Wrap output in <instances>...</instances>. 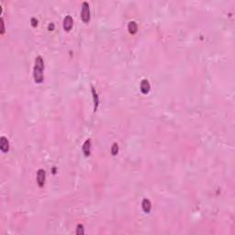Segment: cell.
I'll return each mask as SVG.
<instances>
[{
    "label": "cell",
    "mask_w": 235,
    "mask_h": 235,
    "mask_svg": "<svg viewBox=\"0 0 235 235\" xmlns=\"http://www.w3.org/2000/svg\"><path fill=\"white\" fill-rule=\"evenodd\" d=\"M43 69H44V62L41 55L37 56L35 59V66L33 70V76L36 83H42L43 81Z\"/></svg>",
    "instance_id": "cell-1"
},
{
    "label": "cell",
    "mask_w": 235,
    "mask_h": 235,
    "mask_svg": "<svg viewBox=\"0 0 235 235\" xmlns=\"http://www.w3.org/2000/svg\"><path fill=\"white\" fill-rule=\"evenodd\" d=\"M81 18L83 22L87 23L90 18V9H89V4L87 2H83L82 5V10H81Z\"/></svg>",
    "instance_id": "cell-2"
},
{
    "label": "cell",
    "mask_w": 235,
    "mask_h": 235,
    "mask_svg": "<svg viewBox=\"0 0 235 235\" xmlns=\"http://www.w3.org/2000/svg\"><path fill=\"white\" fill-rule=\"evenodd\" d=\"M73 25V20L71 16H66L63 20V29L66 31H70Z\"/></svg>",
    "instance_id": "cell-3"
},
{
    "label": "cell",
    "mask_w": 235,
    "mask_h": 235,
    "mask_svg": "<svg viewBox=\"0 0 235 235\" xmlns=\"http://www.w3.org/2000/svg\"><path fill=\"white\" fill-rule=\"evenodd\" d=\"M45 178H46V174L43 169H40L37 173V183H38L39 186L42 187L45 182Z\"/></svg>",
    "instance_id": "cell-4"
},
{
    "label": "cell",
    "mask_w": 235,
    "mask_h": 235,
    "mask_svg": "<svg viewBox=\"0 0 235 235\" xmlns=\"http://www.w3.org/2000/svg\"><path fill=\"white\" fill-rule=\"evenodd\" d=\"M0 149L3 153H7L9 150V143L5 136H1L0 138Z\"/></svg>",
    "instance_id": "cell-5"
},
{
    "label": "cell",
    "mask_w": 235,
    "mask_h": 235,
    "mask_svg": "<svg viewBox=\"0 0 235 235\" xmlns=\"http://www.w3.org/2000/svg\"><path fill=\"white\" fill-rule=\"evenodd\" d=\"M151 90V84H150L149 81L146 79H143L140 83V91H142L143 94L144 95H147V94Z\"/></svg>",
    "instance_id": "cell-6"
},
{
    "label": "cell",
    "mask_w": 235,
    "mask_h": 235,
    "mask_svg": "<svg viewBox=\"0 0 235 235\" xmlns=\"http://www.w3.org/2000/svg\"><path fill=\"white\" fill-rule=\"evenodd\" d=\"M142 207H143V210L144 212L149 213L150 211H151V209H152V203L149 199H144L143 200V202H142Z\"/></svg>",
    "instance_id": "cell-7"
},
{
    "label": "cell",
    "mask_w": 235,
    "mask_h": 235,
    "mask_svg": "<svg viewBox=\"0 0 235 235\" xmlns=\"http://www.w3.org/2000/svg\"><path fill=\"white\" fill-rule=\"evenodd\" d=\"M90 149H91V140L88 139L84 142V143L83 145V152L86 156L90 155Z\"/></svg>",
    "instance_id": "cell-8"
},
{
    "label": "cell",
    "mask_w": 235,
    "mask_h": 235,
    "mask_svg": "<svg viewBox=\"0 0 235 235\" xmlns=\"http://www.w3.org/2000/svg\"><path fill=\"white\" fill-rule=\"evenodd\" d=\"M128 31L130 34H135L138 31V25L135 21H130L128 24Z\"/></svg>",
    "instance_id": "cell-9"
},
{
    "label": "cell",
    "mask_w": 235,
    "mask_h": 235,
    "mask_svg": "<svg viewBox=\"0 0 235 235\" xmlns=\"http://www.w3.org/2000/svg\"><path fill=\"white\" fill-rule=\"evenodd\" d=\"M92 94H93V97H94V103H95V111L97 109L98 107V103H99V99H98V96L97 93L96 91V89L92 87Z\"/></svg>",
    "instance_id": "cell-10"
},
{
    "label": "cell",
    "mask_w": 235,
    "mask_h": 235,
    "mask_svg": "<svg viewBox=\"0 0 235 235\" xmlns=\"http://www.w3.org/2000/svg\"><path fill=\"white\" fill-rule=\"evenodd\" d=\"M118 152H119V145L118 143H113V145H112L111 147V154L112 155H117L118 154Z\"/></svg>",
    "instance_id": "cell-11"
},
{
    "label": "cell",
    "mask_w": 235,
    "mask_h": 235,
    "mask_svg": "<svg viewBox=\"0 0 235 235\" xmlns=\"http://www.w3.org/2000/svg\"><path fill=\"white\" fill-rule=\"evenodd\" d=\"M84 226L82 224H78L77 225V228H76V234L77 235H81V234H84Z\"/></svg>",
    "instance_id": "cell-12"
},
{
    "label": "cell",
    "mask_w": 235,
    "mask_h": 235,
    "mask_svg": "<svg viewBox=\"0 0 235 235\" xmlns=\"http://www.w3.org/2000/svg\"><path fill=\"white\" fill-rule=\"evenodd\" d=\"M0 23H1V34H4L5 33V23H4V20L3 17L0 18Z\"/></svg>",
    "instance_id": "cell-13"
},
{
    "label": "cell",
    "mask_w": 235,
    "mask_h": 235,
    "mask_svg": "<svg viewBox=\"0 0 235 235\" xmlns=\"http://www.w3.org/2000/svg\"><path fill=\"white\" fill-rule=\"evenodd\" d=\"M31 25H32L33 27H36L37 25H38V20H37L35 17H32V18H31Z\"/></svg>",
    "instance_id": "cell-14"
},
{
    "label": "cell",
    "mask_w": 235,
    "mask_h": 235,
    "mask_svg": "<svg viewBox=\"0 0 235 235\" xmlns=\"http://www.w3.org/2000/svg\"><path fill=\"white\" fill-rule=\"evenodd\" d=\"M48 30L49 31H53L54 30V24L53 23H50L48 26Z\"/></svg>",
    "instance_id": "cell-15"
}]
</instances>
